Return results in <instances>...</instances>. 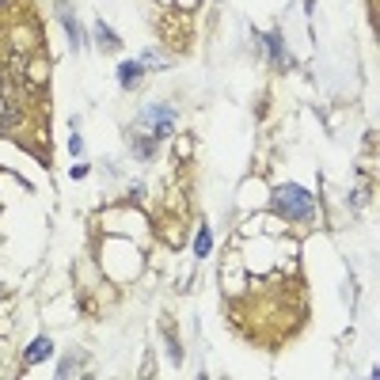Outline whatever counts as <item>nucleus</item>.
Here are the masks:
<instances>
[{
    "mask_svg": "<svg viewBox=\"0 0 380 380\" xmlns=\"http://www.w3.org/2000/svg\"><path fill=\"white\" fill-rule=\"evenodd\" d=\"M270 206H274V213H282L285 221H312V213H316V198H312L304 187L285 183V187L274 190Z\"/></svg>",
    "mask_w": 380,
    "mask_h": 380,
    "instance_id": "obj_1",
    "label": "nucleus"
},
{
    "mask_svg": "<svg viewBox=\"0 0 380 380\" xmlns=\"http://www.w3.org/2000/svg\"><path fill=\"white\" fill-rule=\"evenodd\" d=\"M137 129H141L145 137H152V141H160V137H168L175 129V110L168 103H152L141 110V118H137Z\"/></svg>",
    "mask_w": 380,
    "mask_h": 380,
    "instance_id": "obj_2",
    "label": "nucleus"
},
{
    "mask_svg": "<svg viewBox=\"0 0 380 380\" xmlns=\"http://www.w3.org/2000/svg\"><path fill=\"white\" fill-rule=\"evenodd\" d=\"M12 126H20V107H15L12 91H8L4 77H0V129H12Z\"/></svg>",
    "mask_w": 380,
    "mask_h": 380,
    "instance_id": "obj_3",
    "label": "nucleus"
},
{
    "mask_svg": "<svg viewBox=\"0 0 380 380\" xmlns=\"http://www.w3.org/2000/svg\"><path fill=\"white\" fill-rule=\"evenodd\" d=\"M58 15H61V23H65V31H69L72 50H80V46H84V34H80V23H77V15H72V8L69 4H58Z\"/></svg>",
    "mask_w": 380,
    "mask_h": 380,
    "instance_id": "obj_4",
    "label": "nucleus"
},
{
    "mask_svg": "<svg viewBox=\"0 0 380 380\" xmlns=\"http://www.w3.org/2000/svg\"><path fill=\"white\" fill-rule=\"evenodd\" d=\"M53 354V346H50V339H34L31 342V346H27V365H39V361H46V358H50Z\"/></svg>",
    "mask_w": 380,
    "mask_h": 380,
    "instance_id": "obj_5",
    "label": "nucleus"
},
{
    "mask_svg": "<svg viewBox=\"0 0 380 380\" xmlns=\"http://www.w3.org/2000/svg\"><path fill=\"white\" fill-rule=\"evenodd\" d=\"M137 77H141V61H122V69H118V80H122V88H133Z\"/></svg>",
    "mask_w": 380,
    "mask_h": 380,
    "instance_id": "obj_6",
    "label": "nucleus"
},
{
    "mask_svg": "<svg viewBox=\"0 0 380 380\" xmlns=\"http://www.w3.org/2000/svg\"><path fill=\"white\" fill-rule=\"evenodd\" d=\"M266 50H270V58H274L277 65H285V50H282V34H277V31H270V34H266Z\"/></svg>",
    "mask_w": 380,
    "mask_h": 380,
    "instance_id": "obj_7",
    "label": "nucleus"
},
{
    "mask_svg": "<svg viewBox=\"0 0 380 380\" xmlns=\"http://www.w3.org/2000/svg\"><path fill=\"white\" fill-rule=\"evenodd\" d=\"M96 34H99V42H103V46H118V39H114V34H110V27H107L103 20L96 23Z\"/></svg>",
    "mask_w": 380,
    "mask_h": 380,
    "instance_id": "obj_8",
    "label": "nucleus"
},
{
    "mask_svg": "<svg viewBox=\"0 0 380 380\" xmlns=\"http://www.w3.org/2000/svg\"><path fill=\"white\" fill-rule=\"evenodd\" d=\"M77 373H80V358H69V361L58 369V376H77Z\"/></svg>",
    "mask_w": 380,
    "mask_h": 380,
    "instance_id": "obj_9",
    "label": "nucleus"
},
{
    "mask_svg": "<svg viewBox=\"0 0 380 380\" xmlns=\"http://www.w3.org/2000/svg\"><path fill=\"white\" fill-rule=\"evenodd\" d=\"M194 251H198V255H209V228H202V232H198V244H194Z\"/></svg>",
    "mask_w": 380,
    "mask_h": 380,
    "instance_id": "obj_10",
    "label": "nucleus"
}]
</instances>
